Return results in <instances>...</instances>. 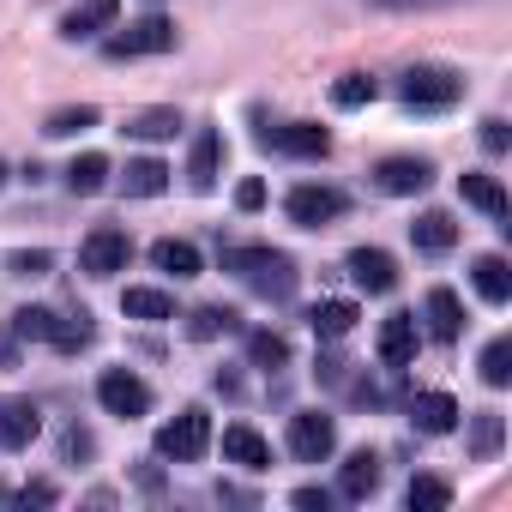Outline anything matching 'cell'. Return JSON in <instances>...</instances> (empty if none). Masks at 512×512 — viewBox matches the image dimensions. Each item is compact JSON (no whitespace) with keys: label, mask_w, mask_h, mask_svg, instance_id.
Returning <instances> with one entry per match:
<instances>
[{"label":"cell","mask_w":512,"mask_h":512,"mask_svg":"<svg viewBox=\"0 0 512 512\" xmlns=\"http://www.w3.org/2000/svg\"><path fill=\"white\" fill-rule=\"evenodd\" d=\"M235 205H241V211H260V205H266V181H253V175H247V181L235 187Z\"/></svg>","instance_id":"ee69618b"},{"label":"cell","mask_w":512,"mask_h":512,"mask_svg":"<svg viewBox=\"0 0 512 512\" xmlns=\"http://www.w3.org/2000/svg\"><path fill=\"white\" fill-rule=\"evenodd\" d=\"M0 187H7V163H0Z\"/></svg>","instance_id":"bcb514c9"},{"label":"cell","mask_w":512,"mask_h":512,"mask_svg":"<svg viewBox=\"0 0 512 512\" xmlns=\"http://www.w3.org/2000/svg\"><path fill=\"white\" fill-rule=\"evenodd\" d=\"M121 314H127V320H145V326H163V320H175V296L133 284V290H121Z\"/></svg>","instance_id":"d4e9b609"},{"label":"cell","mask_w":512,"mask_h":512,"mask_svg":"<svg viewBox=\"0 0 512 512\" xmlns=\"http://www.w3.org/2000/svg\"><path fill=\"white\" fill-rule=\"evenodd\" d=\"M127 260H133V235L115 229V223H97L79 241V272L85 278H115V272H127Z\"/></svg>","instance_id":"8992f818"},{"label":"cell","mask_w":512,"mask_h":512,"mask_svg":"<svg viewBox=\"0 0 512 512\" xmlns=\"http://www.w3.org/2000/svg\"><path fill=\"white\" fill-rule=\"evenodd\" d=\"M223 272L235 284H247L253 296H266V302H290L296 284H302L296 260H290L284 247H266V241H229L223 247Z\"/></svg>","instance_id":"6da1fadb"},{"label":"cell","mask_w":512,"mask_h":512,"mask_svg":"<svg viewBox=\"0 0 512 512\" xmlns=\"http://www.w3.org/2000/svg\"><path fill=\"white\" fill-rule=\"evenodd\" d=\"M374 187L392 193V199H416L434 187V163L428 157H380L374 163Z\"/></svg>","instance_id":"8fae6325"},{"label":"cell","mask_w":512,"mask_h":512,"mask_svg":"<svg viewBox=\"0 0 512 512\" xmlns=\"http://www.w3.org/2000/svg\"><path fill=\"white\" fill-rule=\"evenodd\" d=\"M470 284H476V296H482L488 308H506V302H512V266L500 260V253H482V260L470 266Z\"/></svg>","instance_id":"cb8c5ba5"},{"label":"cell","mask_w":512,"mask_h":512,"mask_svg":"<svg viewBox=\"0 0 512 512\" xmlns=\"http://www.w3.org/2000/svg\"><path fill=\"white\" fill-rule=\"evenodd\" d=\"M61 452H67V458H91V452H97V440H91V428H79V422H73V428L61 434Z\"/></svg>","instance_id":"60d3db41"},{"label":"cell","mask_w":512,"mask_h":512,"mask_svg":"<svg viewBox=\"0 0 512 512\" xmlns=\"http://www.w3.org/2000/svg\"><path fill=\"white\" fill-rule=\"evenodd\" d=\"M410 422H416V434H452L458 428V398L452 392H416Z\"/></svg>","instance_id":"ffe728a7"},{"label":"cell","mask_w":512,"mask_h":512,"mask_svg":"<svg viewBox=\"0 0 512 512\" xmlns=\"http://www.w3.org/2000/svg\"><path fill=\"white\" fill-rule=\"evenodd\" d=\"M380 13H428V7H452V0H368Z\"/></svg>","instance_id":"b9f144b4"},{"label":"cell","mask_w":512,"mask_h":512,"mask_svg":"<svg viewBox=\"0 0 512 512\" xmlns=\"http://www.w3.org/2000/svg\"><path fill=\"white\" fill-rule=\"evenodd\" d=\"M97 121H103V115H97L91 103H79V109H55V115L43 121V133H49V139H73V133H91Z\"/></svg>","instance_id":"d6a6232c"},{"label":"cell","mask_w":512,"mask_h":512,"mask_svg":"<svg viewBox=\"0 0 512 512\" xmlns=\"http://www.w3.org/2000/svg\"><path fill=\"white\" fill-rule=\"evenodd\" d=\"M97 404L121 422H139V416H151V386L133 368H103L97 374Z\"/></svg>","instance_id":"52a82bcc"},{"label":"cell","mask_w":512,"mask_h":512,"mask_svg":"<svg viewBox=\"0 0 512 512\" xmlns=\"http://www.w3.org/2000/svg\"><path fill=\"white\" fill-rule=\"evenodd\" d=\"M13 332L19 338H49V308H19L13 314Z\"/></svg>","instance_id":"8d00e7d4"},{"label":"cell","mask_w":512,"mask_h":512,"mask_svg":"<svg viewBox=\"0 0 512 512\" xmlns=\"http://www.w3.org/2000/svg\"><path fill=\"white\" fill-rule=\"evenodd\" d=\"M223 464H241V470H272V440L247 422H229L223 428Z\"/></svg>","instance_id":"9a60e30c"},{"label":"cell","mask_w":512,"mask_h":512,"mask_svg":"<svg viewBox=\"0 0 512 512\" xmlns=\"http://www.w3.org/2000/svg\"><path fill=\"white\" fill-rule=\"evenodd\" d=\"M13 356H19V332H13V326H7V332H0V368H7V362H13Z\"/></svg>","instance_id":"f6af8a7d"},{"label":"cell","mask_w":512,"mask_h":512,"mask_svg":"<svg viewBox=\"0 0 512 512\" xmlns=\"http://www.w3.org/2000/svg\"><path fill=\"white\" fill-rule=\"evenodd\" d=\"M229 332H241V314H235V308H223V302H211V308H193V314H187V338H193V344H211V338H229Z\"/></svg>","instance_id":"83f0119b"},{"label":"cell","mask_w":512,"mask_h":512,"mask_svg":"<svg viewBox=\"0 0 512 512\" xmlns=\"http://www.w3.org/2000/svg\"><path fill=\"white\" fill-rule=\"evenodd\" d=\"M290 452H296L302 464H326V458L338 452V422H332L326 410H296V416H290Z\"/></svg>","instance_id":"9c48e42d"},{"label":"cell","mask_w":512,"mask_h":512,"mask_svg":"<svg viewBox=\"0 0 512 512\" xmlns=\"http://www.w3.org/2000/svg\"><path fill=\"white\" fill-rule=\"evenodd\" d=\"M482 380H488V386H512V338H488V350H482Z\"/></svg>","instance_id":"d590c367"},{"label":"cell","mask_w":512,"mask_h":512,"mask_svg":"<svg viewBox=\"0 0 512 512\" xmlns=\"http://www.w3.org/2000/svg\"><path fill=\"white\" fill-rule=\"evenodd\" d=\"M13 272H19V278H43V272H49V253H43V247H19V253H13Z\"/></svg>","instance_id":"f35d334b"},{"label":"cell","mask_w":512,"mask_h":512,"mask_svg":"<svg viewBox=\"0 0 512 512\" xmlns=\"http://www.w3.org/2000/svg\"><path fill=\"white\" fill-rule=\"evenodd\" d=\"M506 145H512V133H506V121H500V115H488V121H482V151H488V157H500Z\"/></svg>","instance_id":"ab89813d"},{"label":"cell","mask_w":512,"mask_h":512,"mask_svg":"<svg viewBox=\"0 0 512 512\" xmlns=\"http://www.w3.org/2000/svg\"><path fill=\"white\" fill-rule=\"evenodd\" d=\"M121 133L127 139H175L181 133V109H139V115H127Z\"/></svg>","instance_id":"4dcf8cb0"},{"label":"cell","mask_w":512,"mask_h":512,"mask_svg":"<svg viewBox=\"0 0 512 512\" xmlns=\"http://www.w3.org/2000/svg\"><path fill=\"white\" fill-rule=\"evenodd\" d=\"M344 211H350V193L332 187V181H296V187L284 193V217H290L296 229H326V223H338Z\"/></svg>","instance_id":"277c9868"},{"label":"cell","mask_w":512,"mask_h":512,"mask_svg":"<svg viewBox=\"0 0 512 512\" xmlns=\"http://www.w3.org/2000/svg\"><path fill=\"white\" fill-rule=\"evenodd\" d=\"M115 19H121V0H79V7L61 19V37H67V43H91V37L109 31Z\"/></svg>","instance_id":"ac0fdd59"},{"label":"cell","mask_w":512,"mask_h":512,"mask_svg":"<svg viewBox=\"0 0 512 512\" xmlns=\"http://www.w3.org/2000/svg\"><path fill=\"white\" fill-rule=\"evenodd\" d=\"M416 344H422V332H416V314H386V320H380V338H374V350H380V362H386V368H404V362H416Z\"/></svg>","instance_id":"2e32d148"},{"label":"cell","mask_w":512,"mask_h":512,"mask_svg":"<svg viewBox=\"0 0 512 512\" xmlns=\"http://www.w3.org/2000/svg\"><path fill=\"white\" fill-rule=\"evenodd\" d=\"M410 247H416V253H428V260H440V253H452V247H458V223H452L446 211H422V217L410 223Z\"/></svg>","instance_id":"7402d4cb"},{"label":"cell","mask_w":512,"mask_h":512,"mask_svg":"<svg viewBox=\"0 0 512 512\" xmlns=\"http://www.w3.org/2000/svg\"><path fill=\"white\" fill-rule=\"evenodd\" d=\"M43 434V410L31 398H0V452H25Z\"/></svg>","instance_id":"4fadbf2b"},{"label":"cell","mask_w":512,"mask_h":512,"mask_svg":"<svg viewBox=\"0 0 512 512\" xmlns=\"http://www.w3.org/2000/svg\"><path fill=\"white\" fill-rule=\"evenodd\" d=\"M404 506H410V512H446V506H452V482H440V476H410Z\"/></svg>","instance_id":"1f68e13d"},{"label":"cell","mask_w":512,"mask_h":512,"mask_svg":"<svg viewBox=\"0 0 512 512\" xmlns=\"http://www.w3.org/2000/svg\"><path fill=\"white\" fill-rule=\"evenodd\" d=\"M374 97H380V85H374L368 73H344V79L332 85V103H338V109H368Z\"/></svg>","instance_id":"e575fe53"},{"label":"cell","mask_w":512,"mask_h":512,"mask_svg":"<svg viewBox=\"0 0 512 512\" xmlns=\"http://www.w3.org/2000/svg\"><path fill=\"white\" fill-rule=\"evenodd\" d=\"M0 500H7V482H0Z\"/></svg>","instance_id":"7dc6e473"},{"label":"cell","mask_w":512,"mask_h":512,"mask_svg":"<svg viewBox=\"0 0 512 512\" xmlns=\"http://www.w3.org/2000/svg\"><path fill=\"white\" fill-rule=\"evenodd\" d=\"M380 482H386V464H380V452H368V446L350 452L344 470H338V494H344V500H374Z\"/></svg>","instance_id":"e0dca14e"},{"label":"cell","mask_w":512,"mask_h":512,"mask_svg":"<svg viewBox=\"0 0 512 512\" xmlns=\"http://www.w3.org/2000/svg\"><path fill=\"white\" fill-rule=\"evenodd\" d=\"M290 500H296L302 512H326V506H332V488H314V482H308V488H296Z\"/></svg>","instance_id":"7bdbcfd3"},{"label":"cell","mask_w":512,"mask_h":512,"mask_svg":"<svg viewBox=\"0 0 512 512\" xmlns=\"http://www.w3.org/2000/svg\"><path fill=\"white\" fill-rule=\"evenodd\" d=\"M13 500H19V506H55V500H61V488H55L49 476H37V482H25Z\"/></svg>","instance_id":"74e56055"},{"label":"cell","mask_w":512,"mask_h":512,"mask_svg":"<svg viewBox=\"0 0 512 512\" xmlns=\"http://www.w3.org/2000/svg\"><path fill=\"white\" fill-rule=\"evenodd\" d=\"M151 266H157V272H169L175 284H181V278H199V272H205L199 247H193V241H181V235H163V241H151Z\"/></svg>","instance_id":"44dd1931"},{"label":"cell","mask_w":512,"mask_h":512,"mask_svg":"<svg viewBox=\"0 0 512 512\" xmlns=\"http://www.w3.org/2000/svg\"><path fill=\"white\" fill-rule=\"evenodd\" d=\"M260 145L278 151V157H296V163H320V157L332 151V133L314 127V121H284V127H266Z\"/></svg>","instance_id":"ba28073f"},{"label":"cell","mask_w":512,"mask_h":512,"mask_svg":"<svg viewBox=\"0 0 512 512\" xmlns=\"http://www.w3.org/2000/svg\"><path fill=\"white\" fill-rule=\"evenodd\" d=\"M422 320H428V338H434V344H458V338H464V302H458V290L434 284V290L422 296Z\"/></svg>","instance_id":"7c38bea8"},{"label":"cell","mask_w":512,"mask_h":512,"mask_svg":"<svg viewBox=\"0 0 512 512\" xmlns=\"http://www.w3.org/2000/svg\"><path fill=\"white\" fill-rule=\"evenodd\" d=\"M398 97L416 115H440V109H452L464 97V73H452V67H410L398 79Z\"/></svg>","instance_id":"3957f363"},{"label":"cell","mask_w":512,"mask_h":512,"mask_svg":"<svg viewBox=\"0 0 512 512\" xmlns=\"http://www.w3.org/2000/svg\"><path fill=\"white\" fill-rule=\"evenodd\" d=\"M61 181H67V193H103L109 187V157L103 151H85V157H73L67 169H61Z\"/></svg>","instance_id":"4316f807"},{"label":"cell","mask_w":512,"mask_h":512,"mask_svg":"<svg viewBox=\"0 0 512 512\" xmlns=\"http://www.w3.org/2000/svg\"><path fill=\"white\" fill-rule=\"evenodd\" d=\"M344 272H350V284L368 290V296H392V290H398V260H392L386 247H350V253H344Z\"/></svg>","instance_id":"30bf717a"},{"label":"cell","mask_w":512,"mask_h":512,"mask_svg":"<svg viewBox=\"0 0 512 512\" xmlns=\"http://www.w3.org/2000/svg\"><path fill=\"white\" fill-rule=\"evenodd\" d=\"M223 175V133L217 127H199L193 133V151H187V187L193 193H211Z\"/></svg>","instance_id":"5bb4252c"},{"label":"cell","mask_w":512,"mask_h":512,"mask_svg":"<svg viewBox=\"0 0 512 512\" xmlns=\"http://www.w3.org/2000/svg\"><path fill=\"white\" fill-rule=\"evenodd\" d=\"M205 452H211V410L187 404V410H175V416L157 428V458H169V464H199Z\"/></svg>","instance_id":"7a4b0ae2"},{"label":"cell","mask_w":512,"mask_h":512,"mask_svg":"<svg viewBox=\"0 0 512 512\" xmlns=\"http://www.w3.org/2000/svg\"><path fill=\"white\" fill-rule=\"evenodd\" d=\"M458 193H464V205H476L482 217H494L500 229H512V223H506V217H512V205H506V187H500L494 175L470 169V175H458Z\"/></svg>","instance_id":"d6986e66"},{"label":"cell","mask_w":512,"mask_h":512,"mask_svg":"<svg viewBox=\"0 0 512 512\" xmlns=\"http://www.w3.org/2000/svg\"><path fill=\"white\" fill-rule=\"evenodd\" d=\"M356 302H320L314 314H308V326H314V338H326V344H338V338H350L356 332Z\"/></svg>","instance_id":"f1b7e54d"},{"label":"cell","mask_w":512,"mask_h":512,"mask_svg":"<svg viewBox=\"0 0 512 512\" xmlns=\"http://www.w3.org/2000/svg\"><path fill=\"white\" fill-rule=\"evenodd\" d=\"M169 49H175V19H163V13H145L127 31L103 37V55L109 61H139V55H169Z\"/></svg>","instance_id":"5b68a950"},{"label":"cell","mask_w":512,"mask_h":512,"mask_svg":"<svg viewBox=\"0 0 512 512\" xmlns=\"http://www.w3.org/2000/svg\"><path fill=\"white\" fill-rule=\"evenodd\" d=\"M43 344H55L61 356H79V350H91L97 344V320L79 308V314H49V338Z\"/></svg>","instance_id":"603a6c76"},{"label":"cell","mask_w":512,"mask_h":512,"mask_svg":"<svg viewBox=\"0 0 512 512\" xmlns=\"http://www.w3.org/2000/svg\"><path fill=\"white\" fill-rule=\"evenodd\" d=\"M247 362L253 368H284L290 362V344L278 332H247Z\"/></svg>","instance_id":"836d02e7"},{"label":"cell","mask_w":512,"mask_h":512,"mask_svg":"<svg viewBox=\"0 0 512 512\" xmlns=\"http://www.w3.org/2000/svg\"><path fill=\"white\" fill-rule=\"evenodd\" d=\"M163 187H169V163H157V157H133L121 169V193L127 199H157Z\"/></svg>","instance_id":"484cf974"},{"label":"cell","mask_w":512,"mask_h":512,"mask_svg":"<svg viewBox=\"0 0 512 512\" xmlns=\"http://www.w3.org/2000/svg\"><path fill=\"white\" fill-rule=\"evenodd\" d=\"M500 446H506V416L500 410H476L470 416V458H500Z\"/></svg>","instance_id":"f546056e"}]
</instances>
